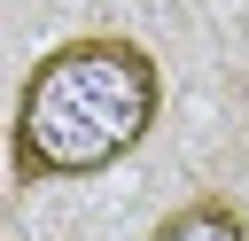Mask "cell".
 I'll use <instances>...</instances> for the list:
<instances>
[{"label":"cell","instance_id":"obj_1","mask_svg":"<svg viewBox=\"0 0 249 241\" xmlns=\"http://www.w3.org/2000/svg\"><path fill=\"white\" fill-rule=\"evenodd\" d=\"M163 109V70L140 39L117 31H78L47 47L16 93V132H8V179L47 187V179H93L124 163Z\"/></svg>","mask_w":249,"mask_h":241},{"label":"cell","instance_id":"obj_2","mask_svg":"<svg viewBox=\"0 0 249 241\" xmlns=\"http://www.w3.org/2000/svg\"><path fill=\"white\" fill-rule=\"evenodd\" d=\"M148 241H249V218H241V202H226V194H195V202H179L171 218H156Z\"/></svg>","mask_w":249,"mask_h":241}]
</instances>
